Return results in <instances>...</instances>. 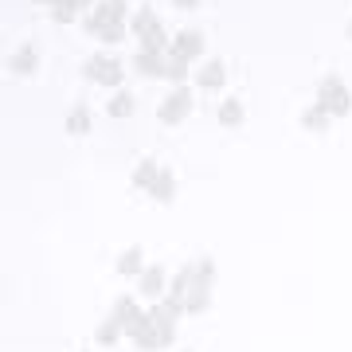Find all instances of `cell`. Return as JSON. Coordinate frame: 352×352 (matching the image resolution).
Instances as JSON below:
<instances>
[{
	"label": "cell",
	"mask_w": 352,
	"mask_h": 352,
	"mask_svg": "<svg viewBox=\"0 0 352 352\" xmlns=\"http://www.w3.org/2000/svg\"><path fill=\"white\" fill-rule=\"evenodd\" d=\"M32 4H47V8H51V0H32Z\"/></svg>",
	"instance_id": "cell-30"
},
{
	"label": "cell",
	"mask_w": 352,
	"mask_h": 352,
	"mask_svg": "<svg viewBox=\"0 0 352 352\" xmlns=\"http://www.w3.org/2000/svg\"><path fill=\"white\" fill-rule=\"evenodd\" d=\"M82 12V0H51V20L55 24H75Z\"/></svg>",
	"instance_id": "cell-18"
},
{
	"label": "cell",
	"mask_w": 352,
	"mask_h": 352,
	"mask_svg": "<svg viewBox=\"0 0 352 352\" xmlns=\"http://www.w3.org/2000/svg\"><path fill=\"white\" fill-rule=\"evenodd\" d=\"M173 8H184V12H192V8H200V0H173Z\"/></svg>",
	"instance_id": "cell-27"
},
{
	"label": "cell",
	"mask_w": 352,
	"mask_h": 352,
	"mask_svg": "<svg viewBox=\"0 0 352 352\" xmlns=\"http://www.w3.org/2000/svg\"><path fill=\"white\" fill-rule=\"evenodd\" d=\"M173 55H180V59H200L204 55V32H196V28H184V32H176L173 36Z\"/></svg>",
	"instance_id": "cell-5"
},
{
	"label": "cell",
	"mask_w": 352,
	"mask_h": 352,
	"mask_svg": "<svg viewBox=\"0 0 352 352\" xmlns=\"http://www.w3.org/2000/svg\"><path fill=\"white\" fill-rule=\"evenodd\" d=\"M141 270H145V251H141V247H126V251H122V258H118V274L141 278Z\"/></svg>",
	"instance_id": "cell-14"
},
{
	"label": "cell",
	"mask_w": 352,
	"mask_h": 352,
	"mask_svg": "<svg viewBox=\"0 0 352 352\" xmlns=\"http://www.w3.org/2000/svg\"><path fill=\"white\" fill-rule=\"evenodd\" d=\"M90 122H94V118H90V110L78 102V106H71V110H67L63 129L71 133V138H82V133H90Z\"/></svg>",
	"instance_id": "cell-12"
},
{
	"label": "cell",
	"mask_w": 352,
	"mask_h": 352,
	"mask_svg": "<svg viewBox=\"0 0 352 352\" xmlns=\"http://www.w3.org/2000/svg\"><path fill=\"white\" fill-rule=\"evenodd\" d=\"M8 71H12V75H36V71H39L36 43H20V47L8 55Z\"/></svg>",
	"instance_id": "cell-8"
},
{
	"label": "cell",
	"mask_w": 352,
	"mask_h": 352,
	"mask_svg": "<svg viewBox=\"0 0 352 352\" xmlns=\"http://www.w3.org/2000/svg\"><path fill=\"white\" fill-rule=\"evenodd\" d=\"M149 196L157 204H173L176 200V176H173V168H161V176H157V184L149 188Z\"/></svg>",
	"instance_id": "cell-16"
},
{
	"label": "cell",
	"mask_w": 352,
	"mask_h": 352,
	"mask_svg": "<svg viewBox=\"0 0 352 352\" xmlns=\"http://www.w3.org/2000/svg\"><path fill=\"white\" fill-rule=\"evenodd\" d=\"M192 78H196V87L200 90H219L227 82V67L219 63V59H204V63L192 71Z\"/></svg>",
	"instance_id": "cell-7"
},
{
	"label": "cell",
	"mask_w": 352,
	"mask_h": 352,
	"mask_svg": "<svg viewBox=\"0 0 352 352\" xmlns=\"http://www.w3.org/2000/svg\"><path fill=\"white\" fill-rule=\"evenodd\" d=\"M133 71L145 78H164V55H153V51H138L133 55Z\"/></svg>",
	"instance_id": "cell-11"
},
{
	"label": "cell",
	"mask_w": 352,
	"mask_h": 352,
	"mask_svg": "<svg viewBox=\"0 0 352 352\" xmlns=\"http://www.w3.org/2000/svg\"><path fill=\"white\" fill-rule=\"evenodd\" d=\"M141 286V298H153V302H161V298H168V282H164V266H145L138 278Z\"/></svg>",
	"instance_id": "cell-6"
},
{
	"label": "cell",
	"mask_w": 352,
	"mask_h": 352,
	"mask_svg": "<svg viewBox=\"0 0 352 352\" xmlns=\"http://www.w3.org/2000/svg\"><path fill=\"white\" fill-rule=\"evenodd\" d=\"M192 71H188V59H180V55H164V78L173 82V87H184V78H188Z\"/></svg>",
	"instance_id": "cell-21"
},
{
	"label": "cell",
	"mask_w": 352,
	"mask_h": 352,
	"mask_svg": "<svg viewBox=\"0 0 352 352\" xmlns=\"http://www.w3.org/2000/svg\"><path fill=\"white\" fill-rule=\"evenodd\" d=\"M122 333H126V325H122V321H118V317L110 314L98 329H94V340H98L102 349H106V344H118V340H122Z\"/></svg>",
	"instance_id": "cell-22"
},
{
	"label": "cell",
	"mask_w": 352,
	"mask_h": 352,
	"mask_svg": "<svg viewBox=\"0 0 352 352\" xmlns=\"http://www.w3.org/2000/svg\"><path fill=\"white\" fill-rule=\"evenodd\" d=\"M208 302H212V286L208 282H192L188 298H184V314H204Z\"/></svg>",
	"instance_id": "cell-17"
},
{
	"label": "cell",
	"mask_w": 352,
	"mask_h": 352,
	"mask_svg": "<svg viewBox=\"0 0 352 352\" xmlns=\"http://www.w3.org/2000/svg\"><path fill=\"white\" fill-rule=\"evenodd\" d=\"M215 118H219V126L223 129H235L243 122V102L239 98H223L219 102V110H215Z\"/></svg>",
	"instance_id": "cell-20"
},
{
	"label": "cell",
	"mask_w": 352,
	"mask_h": 352,
	"mask_svg": "<svg viewBox=\"0 0 352 352\" xmlns=\"http://www.w3.org/2000/svg\"><path fill=\"white\" fill-rule=\"evenodd\" d=\"M122 20H126V0H98V4H94L87 16H82V28H87L90 36H94L98 28L122 24Z\"/></svg>",
	"instance_id": "cell-4"
},
{
	"label": "cell",
	"mask_w": 352,
	"mask_h": 352,
	"mask_svg": "<svg viewBox=\"0 0 352 352\" xmlns=\"http://www.w3.org/2000/svg\"><path fill=\"white\" fill-rule=\"evenodd\" d=\"M94 4H98V0H82V8H87V12H90V8H94Z\"/></svg>",
	"instance_id": "cell-28"
},
{
	"label": "cell",
	"mask_w": 352,
	"mask_h": 352,
	"mask_svg": "<svg viewBox=\"0 0 352 352\" xmlns=\"http://www.w3.org/2000/svg\"><path fill=\"white\" fill-rule=\"evenodd\" d=\"M133 110H138V102H133L129 90H113L110 102H106V113H110V118H129Z\"/></svg>",
	"instance_id": "cell-19"
},
{
	"label": "cell",
	"mask_w": 352,
	"mask_h": 352,
	"mask_svg": "<svg viewBox=\"0 0 352 352\" xmlns=\"http://www.w3.org/2000/svg\"><path fill=\"white\" fill-rule=\"evenodd\" d=\"M133 309H138V302H133V298H129V294H122V298H118V302H113V317H118V321H126V317L133 314Z\"/></svg>",
	"instance_id": "cell-26"
},
{
	"label": "cell",
	"mask_w": 352,
	"mask_h": 352,
	"mask_svg": "<svg viewBox=\"0 0 352 352\" xmlns=\"http://www.w3.org/2000/svg\"><path fill=\"white\" fill-rule=\"evenodd\" d=\"M138 39H141V51H153V55H168V47H173V39H168V32H164L161 20H157V24H149Z\"/></svg>",
	"instance_id": "cell-9"
},
{
	"label": "cell",
	"mask_w": 352,
	"mask_h": 352,
	"mask_svg": "<svg viewBox=\"0 0 352 352\" xmlns=\"http://www.w3.org/2000/svg\"><path fill=\"white\" fill-rule=\"evenodd\" d=\"M344 36H349V39H352V20H349V28H344Z\"/></svg>",
	"instance_id": "cell-29"
},
{
	"label": "cell",
	"mask_w": 352,
	"mask_h": 352,
	"mask_svg": "<svg viewBox=\"0 0 352 352\" xmlns=\"http://www.w3.org/2000/svg\"><path fill=\"white\" fill-rule=\"evenodd\" d=\"M149 24H157V16H153V8H149V4H141L138 12L129 16V28H133V36H141V32H145Z\"/></svg>",
	"instance_id": "cell-23"
},
{
	"label": "cell",
	"mask_w": 352,
	"mask_h": 352,
	"mask_svg": "<svg viewBox=\"0 0 352 352\" xmlns=\"http://www.w3.org/2000/svg\"><path fill=\"white\" fill-rule=\"evenodd\" d=\"M329 122H333V113L325 110V106H305L302 110V126L309 129V133H329Z\"/></svg>",
	"instance_id": "cell-13"
},
{
	"label": "cell",
	"mask_w": 352,
	"mask_h": 352,
	"mask_svg": "<svg viewBox=\"0 0 352 352\" xmlns=\"http://www.w3.org/2000/svg\"><path fill=\"white\" fill-rule=\"evenodd\" d=\"M161 168H164L161 161H153V157H141V161L133 164V176H129V180H133V188H145V192H149L153 184H157Z\"/></svg>",
	"instance_id": "cell-10"
},
{
	"label": "cell",
	"mask_w": 352,
	"mask_h": 352,
	"mask_svg": "<svg viewBox=\"0 0 352 352\" xmlns=\"http://www.w3.org/2000/svg\"><path fill=\"white\" fill-rule=\"evenodd\" d=\"M188 113H192V90H188V87H173V90L161 98V106H157V118H161L164 126L184 122Z\"/></svg>",
	"instance_id": "cell-3"
},
{
	"label": "cell",
	"mask_w": 352,
	"mask_h": 352,
	"mask_svg": "<svg viewBox=\"0 0 352 352\" xmlns=\"http://www.w3.org/2000/svg\"><path fill=\"white\" fill-rule=\"evenodd\" d=\"M317 106H325L333 118H344V113L352 110V90L340 82L337 75H329L317 82Z\"/></svg>",
	"instance_id": "cell-1"
},
{
	"label": "cell",
	"mask_w": 352,
	"mask_h": 352,
	"mask_svg": "<svg viewBox=\"0 0 352 352\" xmlns=\"http://www.w3.org/2000/svg\"><path fill=\"white\" fill-rule=\"evenodd\" d=\"M196 282H208V286H212V278H215V263L212 258H208V254H204V258H196Z\"/></svg>",
	"instance_id": "cell-25"
},
{
	"label": "cell",
	"mask_w": 352,
	"mask_h": 352,
	"mask_svg": "<svg viewBox=\"0 0 352 352\" xmlns=\"http://www.w3.org/2000/svg\"><path fill=\"white\" fill-rule=\"evenodd\" d=\"M192 282H196V266H180L173 274V282H168V298H176V302H184L188 298Z\"/></svg>",
	"instance_id": "cell-15"
},
{
	"label": "cell",
	"mask_w": 352,
	"mask_h": 352,
	"mask_svg": "<svg viewBox=\"0 0 352 352\" xmlns=\"http://www.w3.org/2000/svg\"><path fill=\"white\" fill-rule=\"evenodd\" d=\"M122 36H126V24H106L94 32V39H102V43H122Z\"/></svg>",
	"instance_id": "cell-24"
},
{
	"label": "cell",
	"mask_w": 352,
	"mask_h": 352,
	"mask_svg": "<svg viewBox=\"0 0 352 352\" xmlns=\"http://www.w3.org/2000/svg\"><path fill=\"white\" fill-rule=\"evenodd\" d=\"M82 75L90 78V82H98V87H118L122 82V63L113 59L110 51H98V55H90L87 59V67H82Z\"/></svg>",
	"instance_id": "cell-2"
}]
</instances>
